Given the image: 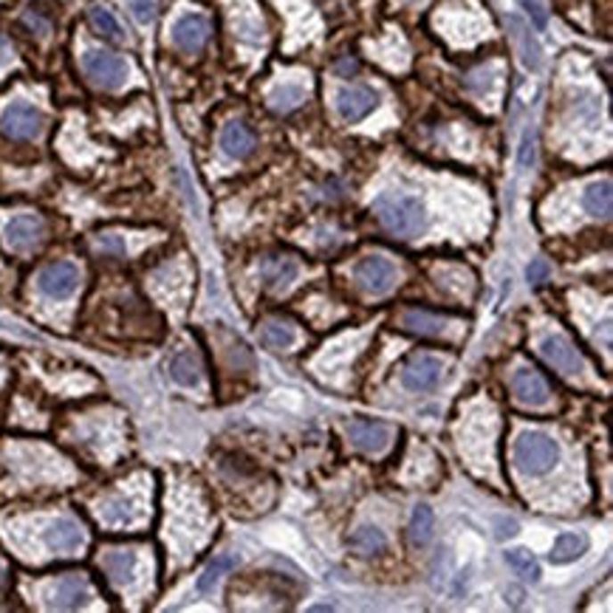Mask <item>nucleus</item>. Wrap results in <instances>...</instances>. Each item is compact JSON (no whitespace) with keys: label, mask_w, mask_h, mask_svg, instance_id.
Segmentation results:
<instances>
[{"label":"nucleus","mask_w":613,"mask_h":613,"mask_svg":"<svg viewBox=\"0 0 613 613\" xmlns=\"http://www.w3.org/2000/svg\"><path fill=\"white\" fill-rule=\"evenodd\" d=\"M515 461L528 475H545L560 461V446L545 433H523L515 441Z\"/></svg>","instance_id":"2"},{"label":"nucleus","mask_w":613,"mask_h":613,"mask_svg":"<svg viewBox=\"0 0 613 613\" xmlns=\"http://www.w3.org/2000/svg\"><path fill=\"white\" fill-rule=\"evenodd\" d=\"M170 376L176 379L178 385H198V379H201V362L192 351H181L170 359Z\"/></svg>","instance_id":"24"},{"label":"nucleus","mask_w":613,"mask_h":613,"mask_svg":"<svg viewBox=\"0 0 613 613\" xmlns=\"http://www.w3.org/2000/svg\"><path fill=\"white\" fill-rule=\"evenodd\" d=\"M14 60V52H12V43L6 37H0V69H6V65Z\"/></svg>","instance_id":"38"},{"label":"nucleus","mask_w":613,"mask_h":613,"mask_svg":"<svg viewBox=\"0 0 613 613\" xmlns=\"http://www.w3.org/2000/svg\"><path fill=\"white\" fill-rule=\"evenodd\" d=\"M79 283V269L74 263H52L40 272V291L54 297V300H65L71 297Z\"/></svg>","instance_id":"9"},{"label":"nucleus","mask_w":613,"mask_h":613,"mask_svg":"<svg viewBox=\"0 0 613 613\" xmlns=\"http://www.w3.org/2000/svg\"><path fill=\"white\" fill-rule=\"evenodd\" d=\"M235 562H238L235 557H215L209 566H207V571L201 574V579H198V588H201L204 593H209L215 588V583L221 579V574L229 571L232 566H235Z\"/></svg>","instance_id":"31"},{"label":"nucleus","mask_w":613,"mask_h":613,"mask_svg":"<svg viewBox=\"0 0 613 613\" xmlns=\"http://www.w3.org/2000/svg\"><path fill=\"white\" fill-rule=\"evenodd\" d=\"M88 20H91L96 35H102L105 40H113V43H122L125 40V31H122L119 20H116L105 6H94L88 12Z\"/></svg>","instance_id":"27"},{"label":"nucleus","mask_w":613,"mask_h":613,"mask_svg":"<svg viewBox=\"0 0 613 613\" xmlns=\"http://www.w3.org/2000/svg\"><path fill=\"white\" fill-rule=\"evenodd\" d=\"M334 71L339 74V77H354L356 71H359V62L356 60H351V57H345V60H339L337 65H334Z\"/></svg>","instance_id":"36"},{"label":"nucleus","mask_w":613,"mask_h":613,"mask_svg":"<svg viewBox=\"0 0 613 613\" xmlns=\"http://www.w3.org/2000/svg\"><path fill=\"white\" fill-rule=\"evenodd\" d=\"M509 29L515 31V40H518V45H520L523 65H526V69L537 71V69H540V45H537V40L532 37V31H528V29L523 26L520 18H509Z\"/></svg>","instance_id":"23"},{"label":"nucleus","mask_w":613,"mask_h":613,"mask_svg":"<svg viewBox=\"0 0 613 613\" xmlns=\"http://www.w3.org/2000/svg\"><path fill=\"white\" fill-rule=\"evenodd\" d=\"M6 583V571L4 568H0V585H4Z\"/></svg>","instance_id":"41"},{"label":"nucleus","mask_w":613,"mask_h":613,"mask_svg":"<svg viewBox=\"0 0 613 613\" xmlns=\"http://www.w3.org/2000/svg\"><path fill=\"white\" fill-rule=\"evenodd\" d=\"M610 181H596V184H591L583 195V207L588 215H593V218H610Z\"/></svg>","instance_id":"25"},{"label":"nucleus","mask_w":613,"mask_h":613,"mask_svg":"<svg viewBox=\"0 0 613 613\" xmlns=\"http://www.w3.org/2000/svg\"><path fill=\"white\" fill-rule=\"evenodd\" d=\"M102 568L110 576V583H116V585L130 583V579H134V571H136V554L130 549H110L102 557Z\"/></svg>","instance_id":"18"},{"label":"nucleus","mask_w":613,"mask_h":613,"mask_svg":"<svg viewBox=\"0 0 613 613\" xmlns=\"http://www.w3.org/2000/svg\"><path fill=\"white\" fill-rule=\"evenodd\" d=\"M88 579L82 574H65L60 576L52 593H48V608H57V610H74L82 608L88 602Z\"/></svg>","instance_id":"8"},{"label":"nucleus","mask_w":613,"mask_h":613,"mask_svg":"<svg viewBox=\"0 0 613 613\" xmlns=\"http://www.w3.org/2000/svg\"><path fill=\"white\" fill-rule=\"evenodd\" d=\"M82 543H86V537H82V528L69 518H60V520H54L52 526L45 528V545L52 552H57V554H71V552L79 549Z\"/></svg>","instance_id":"15"},{"label":"nucleus","mask_w":613,"mask_h":613,"mask_svg":"<svg viewBox=\"0 0 613 613\" xmlns=\"http://www.w3.org/2000/svg\"><path fill=\"white\" fill-rule=\"evenodd\" d=\"M535 161V142H532V136H526L523 139V153H520V164L523 168H528V164Z\"/></svg>","instance_id":"37"},{"label":"nucleus","mask_w":613,"mask_h":613,"mask_svg":"<svg viewBox=\"0 0 613 613\" xmlns=\"http://www.w3.org/2000/svg\"><path fill=\"white\" fill-rule=\"evenodd\" d=\"M385 535L379 532L376 526H359L354 537H351V549L359 554V557H376V554H382L385 552Z\"/></svg>","instance_id":"22"},{"label":"nucleus","mask_w":613,"mask_h":613,"mask_svg":"<svg viewBox=\"0 0 613 613\" xmlns=\"http://www.w3.org/2000/svg\"><path fill=\"white\" fill-rule=\"evenodd\" d=\"M511 390H515L518 402L528 405V407H543L549 402V385L543 382V376L537 371H518L515 379H511Z\"/></svg>","instance_id":"14"},{"label":"nucleus","mask_w":613,"mask_h":613,"mask_svg":"<svg viewBox=\"0 0 613 613\" xmlns=\"http://www.w3.org/2000/svg\"><path fill=\"white\" fill-rule=\"evenodd\" d=\"M209 40V20L204 14H184L176 26H173V43L181 52H201Z\"/></svg>","instance_id":"10"},{"label":"nucleus","mask_w":613,"mask_h":613,"mask_svg":"<svg viewBox=\"0 0 613 613\" xmlns=\"http://www.w3.org/2000/svg\"><path fill=\"white\" fill-rule=\"evenodd\" d=\"M354 277H356V283H359L362 291H368V294H385V291H390L393 283H396V266H393V263H390L388 257L373 255V257H364V260L359 263L356 272H354Z\"/></svg>","instance_id":"5"},{"label":"nucleus","mask_w":613,"mask_h":613,"mask_svg":"<svg viewBox=\"0 0 613 613\" xmlns=\"http://www.w3.org/2000/svg\"><path fill=\"white\" fill-rule=\"evenodd\" d=\"M588 552V537L585 535H560L554 549H552V562L557 566H566V562H574Z\"/></svg>","instance_id":"21"},{"label":"nucleus","mask_w":613,"mask_h":613,"mask_svg":"<svg viewBox=\"0 0 613 613\" xmlns=\"http://www.w3.org/2000/svg\"><path fill=\"white\" fill-rule=\"evenodd\" d=\"M376 215L382 226L396 238H416L427 226V215L419 198L413 195H385L376 201Z\"/></svg>","instance_id":"1"},{"label":"nucleus","mask_w":613,"mask_h":613,"mask_svg":"<svg viewBox=\"0 0 613 613\" xmlns=\"http://www.w3.org/2000/svg\"><path fill=\"white\" fill-rule=\"evenodd\" d=\"M306 102V88L303 86H280L269 94V105L280 113L294 110L297 105Z\"/></svg>","instance_id":"28"},{"label":"nucleus","mask_w":613,"mask_h":613,"mask_svg":"<svg viewBox=\"0 0 613 613\" xmlns=\"http://www.w3.org/2000/svg\"><path fill=\"white\" fill-rule=\"evenodd\" d=\"M441 382V362L436 356H413L402 371V385L413 393L436 390Z\"/></svg>","instance_id":"7"},{"label":"nucleus","mask_w":613,"mask_h":613,"mask_svg":"<svg viewBox=\"0 0 613 613\" xmlns=\"http://www.w3.org/2000/svg\"><path fill=\"white\" fill-rule=\"evenodd\" d=\"M23 26H26L29 31H35L37 37H45L48 31H52V20H48L45 14L35 12V9H29V12L23 14Z\"/></svg>","instance_id":"32"},{"label":"nucleus","mask_w":613,"mask_h":613,"mask_svg":"<svg viewBox=\"0 0 613 613\" xmlns=\"http://www.w3.org/2000/svg\"><path fill=\"white\" fill-rule=\"evenodd\" d=\"M263 342L274 347V351H286V347H291L297 342V334H294V328L286 323H266L263 325Z\"/></svg>","instance_id":"29"},{"label":"nucleus","mask_w":613,"mask_h":613,"mask_svg":"<svg viewBox=\"0 0 613 613\" xmlns=\"http://www.w3.org/2000/svg\"><path fill=\"white\" fill-rule=\"evenodd\" d=\"M221 147L232 159H246L255 151V134L243 122H229L221 134Z\"/></svg>","instance_id":"17"},{"label":"nucleus","mask_w":613,"mask_h":613,"mask_svg":"<svg viewBox=\"0 0 613 613\" xmlns=\"http://www.w3.org/2000/svg\"><path fill=\"white\" fill-rule=\"evenodd\" d=\"M506 562H509V566L515 568L520 576L532 579V583H537V579H540V562L535 560L532 552H526V549H511V552H506Z\"/></svg>","instance_id":"30"},{"label":"nucleus","mask_w":613,"mask_h":613,"mask_svg":"<svg viewBox=\"0 0 613 613\" xmlns=\"http://www.w3.org/2000/svg\"><path fill=\"white\" fill-rule=\"evenodd\" d=\"M82 71L96 88L113 91L127 79V62L110 52H88L82 57Z\"/></svg>","instance_id":"3"},{"label":"nucleus","mask_w":613,"mask_h":613,"mask_svg":"<svg viewBox=\"0 0 613 613\" xmlns=\"http://www.w3.org/2000/svg\"><path fill=\"white\" fill-rule=\"evenodd\" d=\"M347 438L364 453H382L390 444V427L382 421H351L347 424Z\"/></svg>","instance_id":"13"},{"label":"nucleus","mask_w":613,"mask_h":613,"mask_svg":"<svg viewBox=\"0 0 613 613\" xmlns=\"http://www.w3.org/2000/svg\"><path fill=\"white\" fill-rule=\"evenodd\" d=\"M96 249L105 252V255L122 257V255H125V241L116 238V235H99V238H96Z\"/></svg>","instance_id":"33"},{"label":"nucleus","mask_w":613,"mask_h":613,"mask_svg":"<svg viewBox=\"0 0 613 613\" xmlns=\"http://www.w3.org/2000/svg\"><path fill=\"white\" fill-rule=\"evenodd\" d=\"M523 9L528 12V18L535 20V26H537V29H543V26H545V12H543V6L537 4V0H523Z\"/></svg>","instance_id":"34"},{"label":"nucleus","mask_w":613,"mask_h":613,"mask_svg":"<svg viewBox=\"0 0 613 613\" xmlns=\"http://www.w3.org/2000/svg\"><path fill=\"white\" fill-rule=\"evenodd\" d=\"M0 134L6 139H35L43 134V113L35 105H26V102H12L9 108H4L0 113Z\"/></svg>","instance_id":"4"},{"label":"nucleus","mask_w":613,"mask_h":613,"mask_svg":"<svg viewBox=\"0 0 613 613\" xmlns=\"http://www.w3.org/2000/svg\"><path fill=\"white\" fill-rule=\"evenodd\" d=\"M545 277H549V263L535 260L532 266H528V280H532V283H543Z\"/></svg>","instance_id":"35"},{"label":"nucleus","mask_w":613,"mask_h":613,"mask_svg":"<svg viewBox=\"0 0 613 613\" xmlns=\"http://www.w3.org/2000/svg\"><path fill=\"white\" fill-rule=\"evenodd\" d=\"M43 235H45V226L37 215H18V218H12L6 224V232H4L6 243L18 252H26L31 246H37Z\"/></svg>","instance_id":"11"},{"label":"nucleus","mask_w":613,"mask_h":613,"mask_svg":"<svg viewBox=\"0 0 613 613\" xmlns=\"http://www.w3.org/2000/svg\"><path fill=\"white\" fill-rule=\"evenodd\" d=\"M540 354H543V359L552 364L554 371H560V373H566V376H579L585 371V362H583V356L576 354V347L566 339V337H545L543 342H540Z\"/></svg>","instance_id":"6"},{"label":"nucleus","mask_w":613,"mask_h":613,"mask_svg":"<svg viewBox=\"0 0 613 613\" xmlns=\"http://www.w3.org/2000/svg\"><path fill=\"white\" fill-rule=\"evenodd\" d=\"M498 526H501L498 537H511V535H518V523H515V520H509V523H506V520H501Z\"/></svg>","instance_id":"40"},{"label":"nucleus","mask_w":613,"mask_h":613,"mask_svg":"<svg viewBox=\"0 0 613 613\" xmlns=\"http://www.w3.org/2000/svg\"><path fill=\"white\" fill-rule=\"evenodd\" d=\"M136 503L134 501H122V498H108L99 503V518L110 526H125V523H134L136 520Z\"/></svg>","instance_id":"26"},{"label":"nucleus","mask_w":613,"mask_h":613,"mask_svg":"<svg viewBox=\"0 0 613 613\" xmlns=\"http://www.w3.org/2000/svg\"><path fill=\"white\" fill-rule=\"evenodd\" d=\"M376 102H379L376 91L364 88V86L342 88V91L337 94V110H339L342 119H347V122H359V119H364V116H368V113L376 108Z\"/></svg>","instance_id":"12"},{"label":"nucleus","mask_w":613,"mask_h":613,"mask_svg":"<svg viewBox=\"0 0 613 613\" xmlns=\"http://www.w3.org/2000/svg\"><path fill=\"white\" fill-rule=\"evenodd\" d=\"M134 9H136V18L139 20H151L153 18V0H139Z\"/></svg>","instance_id":"39"},{"label":"nucleus","mask_w":613,"mask_h":613,"mask_svg":"<svg viewBox=\"0 0 613 613\" xmlns=\"http://www.w3.org/2000/svg\"><path fill=\"white\" fill-rule=\"evenodd\" d=\"M410 540L413 545H419V549H424V545L433 540V532H436V515L429 506H416L413 509V518H410Z\"/></svg>","instance_id":"20"},{"label":"nucleus","mask_w":613,"mask_h":613,"mask_svg":"<svg viewBox=\"0 0 613 613\" xmlns=\"http://www.w3.org/2000/svg\"><path fill=\"white\" fill-rule=\"evenodd\" d=\"M257 272H260V280L263 283H266L269 289H274V291H280V289H286V286H291L294 283V277H297V263L291 260V257H266V260H260V266H257Z\"/></svg>","instance_id":"16"},{"label":"nucleus","mask_w":613,"mask_h":613,"mask_svg":"<svg viewBox=\"0 0 613 613\" xmlns=\"http://www.w3.org/2000/svg\"><path fill=\"white\" fill-rule=\"evenodd\" d=\"M446 325H450V323H446L444 317H438V314H429V311H421V308H413V311L402 314V328L413 331V334L436 337V334H441Z\"/></svg>","instance_id":"19"}]
</instances>
